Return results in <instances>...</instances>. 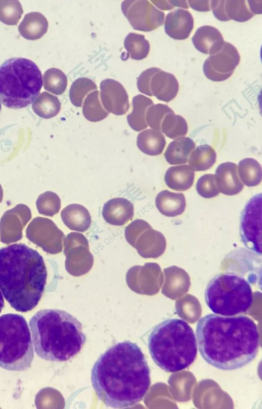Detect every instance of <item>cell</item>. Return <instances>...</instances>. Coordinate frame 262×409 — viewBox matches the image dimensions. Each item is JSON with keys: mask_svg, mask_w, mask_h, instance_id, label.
<instances>
[{"mask_svg": "<svg viewBox=\"0 0 262 409\" xmlns=\"http://www.w3.org/2000/svg\"><path fill=\"white\" fill-rule=\"evenodd\" d=\"M61 217L68 228L79 232L86 231L92 222L89 210L84 206L78 204L67 206L62 210Z\"/></svg>", "mask_w": 262, "mask_h": 409, "instance_id": "44dd1931", "label": "cell"}, {"mask_svg": "<svg viewBox=\"0 0 262 409\" xmlns=\"http://www.w3.org/2000/svg\"><path fill=\"white\" fill-rule=\"evenodd\" d=\"M1 103H0V112H1Z\"/></svg>", "mask_w": 262, "mask_h": 409, "instance_id": "7dc6e473", "label": "cell"}, {"mask_svg": "<svg viewBox=\"0 0 262 409\" xmlns=\"http://www.w3.org/2000/svg\"><path fill=\"white\" fill-rule=\"evenodd\" d=\"M29 326L36 354L47 361L70 360L86 341L81 322L65 311L41 310L31 317Z\"/></svg>", "mask_w": 262, "mask_h": 409, "instance_id": "277c9868", "label": "cell"}, {"mask_svg": "<svg viewBox=\"0 0 262 409\" xmlns=\"http://www.w3.org/2000/svg\"><path fill=\"white\" fill-rule=\"evenodd\" d=\"M206 303L214 313L233 316L246 312L253 303L250 284L243 276L231 272L215 276L205 291Z\"/></svg>", "mask_w": 262, "mask_h": 409, "instance_id": "ba28073f", "label": "cell"}, {"mask_svg": "<svg viewBox=\"0 0 262 409\" xmlns=\"http://www.w3.org/2000/svg\"><path fill=\"white\" fill-rule=\"evenodd\" d=\"M148 347L155 363L170 373L185 369L197 355L194 332L182 319H167L155 327L149 335Z\"/></svg>", "mask_w": 262, "mask_h": 409, "instance_id": "5b68a950", "label": "cell"}, {"mask_svg": "<svg viewBox=\"0 0 262 409\" xmlns=\"http://www.w3.org/2000/svg\"><path fill=\"white\" fill-rule=\"evenodd\" d=\"M31 333L21 315L8 313L0 316V367L22 372L29 369L34 354Z\"/></svg>", "mask_w": 262, "mask_h": 409, "instance_id": "52a82bcc", "label": "cell"}, {"mask_svg": "<svg viewBox=\"0 0 262 409\" xmlns=\"http://www.w3.org/2000/svg\"><path fill=\"white\" fill-rule=\"evenodd\" d=\"M99 96V92L96 90L89 94L84 99L82 113L85 119L91 122L100 121L109 114L102 106Z\"/></svg>", "mask_w": 262, "mask_h": 409, "instance_id": "1f68e13d", "label": "cell"}, {"mask_svg": "<svg viewBox=\"0 0 262 409\" xmlns=\"http://www.w3.org/2000/svg\"><path fill=\"white\" fill-rule=\"evenodd\" d=\"M47 278L42 256L23 243L0 248V290L16 311L27 312L40 301Z\"/></svg>", "mask_w": 262, "mask_h": 409, "instance_id": "3957f363", "label": "cell"}, {"mask_svg": "<svg viewBox=\"0 0 262 409\" xmlns=\"http://www.w3.org/2000/svg\"><path fill=\"white\" fill-rule=\"evenodd\" d=\"M161 132L167 137L174 139L184 137L188 131L186 120L181 116L174 113L167 114L161 123Z\"/></svg>", "mask_w": 262, "mask_h": 409, "instance_id": "836d02e7", "label": "cell"}, {"mask_svg": "<svg viewBox=\"0 0 262 409\" xmlns=\"http://www.w3.org/2000/svg\"><path fill=\"white\" fill-rule=\"evenodd\" d=\"M216 182L220 192L225 195H235L244 188L238 173V166L233 162H224L216 168Z\"/></svg>", "mask_w": 262, "mask_h": 409, "instance_id": "ac0fdd59", "label": "cell"}, {"mask_svg": "<svg viewBox=\"0 0 262 409\" xmlns=\"http://www.w3.org/2000/svg\"><path fill=\"white\" fill-rule=\"evenodd\" d=\"M4 306V300L3 294L0 290V313Z\"/></svg>", "mask_w": 262, "mask_h": 409, "instance_id": "bcb514c9", "label": "cell"}, {"mask_svg": "<svg viewBox=\"0 0 262 409\" xmlns=\"http://www.w3.org/2000/svg\"><path fill=\"white\" fill-rule=\"evenodd\" d=\"M164 281L162 292L176 295L187 292L190 285V277L182 268L171 266L164 269Z\"/></svg>", "mask_w": 262, "mask_h": 409, "instance_id": "603a6c76", "label": "cell"}, {"mask_svg": "<svg viewBox=\"0 0 262 409\" xmlns=\"http://www.w3.org/2000/svg\"><path fill=\"white\" fill-rule=\"evenodd\" d=\"M134 214L133 203L124 198H114L103 205L102 214L104 220L115 226H122L131 220Z\"/></svg>", "mask_w": 262, "mask_h": 409, "instance_id": "e0dca14e", "label": "cell"}, {"mask_svg": "<svg viewBox=\"0 0 262 409\" xmlns=\"http://www.w3.org/2000/svg\"><path fill=\"white\" fill-rule=\"evenodd\" d=\"M224 9L228 20L231 19L244 22L252 18L254 14L250 11L247 1H224Z\"/></svg>", "mask_w": 262, "mask_h": 409, "instance_id": "e575fe53", "label": "cell"}, {"mask_svg": "<svg viewBox=\"0 0 262 409\" xmlns=\"http://www.w3.org/2000/svg\"><path fill=\"white\" fill-rule=\"evenodd\" d=\"M241 57L237 49L225 41L217 52L210 55L204 61L203 72L209 79L216 82L228 79L238 65Z\"/></svg>", "mask_w": 262, "mask_h": 409, "instance_id": "7c38bea8", "label": "cell"}, {"mask_svg": "<svg viewBox=\"0 0 262 409\" xmlns=\"http://www.w3.org/2000/svg\"><path fill=\"white\" fill-rule=\"evenodd\" d=\"M133 247L142 257L156 259L164 253L166 241L162 233L149 225L137 236Z\"/></svg>", "mask_w": 262, "mask_h": 409, "instance_id": "9a60e30c", "label": "cell"}, {"mask_svg": "<svg viewBox=\"0 0 262 409\" xmlns=\"http://www.w3.org/2000/svg\"><path fill=\"white\" fill-rule=\"evenodd\" d=\"M196 189L198 193L205 198L214 197L220 192L214 174H205L201 176L197 181Z\"/></svg>", "mask_w": 262, "mask_h": 409, "instance_id": "ab89813d", "label": "cell"}, {"mask_svg": "<svg viewBox=\"0 0 262 409\" xmlns=\"http://www.w3.org/2000/svg\"><path fill=\"white\" fill-rule=\"evenodd\" d=\"M169 2L175 7H181L183 8L188 9L189 6L186 1H169Z\"/></svg>", "mask_w": 262, "mask_h": 409, "instance_id": "f6af8a7d", "label": "cell"}, {"mask_svg": "<svg viewBox=\"0 0 262 409\" xmlns=\"http://www.w3.org/2000/svg\"><path fill=\"white\" fill-rule=\"evenodd\" d=\"M173 110L168 105L158 103L149 106L146 113L145 119L147 124L151 129L161 132V123L165 116Z\"/></svg>", "mask_w": 262, "mask_h": 409, "instance_id": "f35d334b", "label": "cell"}, {"mask_svg": "<svg viewBox=\"0 0 262 409\" xmlns=\"http://www.w3.org/2000/svg\"><path fill=\"white\" fill-rule=\"evenodd\" d=\"M124 46L130 57L137 60L146 58L150 50L149 43L144 35L132 32L125 37Z\"/></svg>", "mask_w": 262, "mask_h": 409, "instance_id": "d6a6232c", "label": "cell"}, {"mask_svg": "<svg viewBox=\"0 0 262 409\" xmlns=\"http://www.w3.org/2000/svg\"><path fill=\"white\" fill-rule=\"evenodd\" d=\"M91 382L106 406L128 407L140 402L148 391L150 370L139 346L124 340L112 345L95 361Z\"/></svg>", "mask_w": 262, "mask_h": 409, "instance_id": "6da1fadb", "label": "cell"}, {"mask_svg": "<svg viewBox=\"0 0 262 409\" xmlns=\"http://www.w3.org/2000/svg\"><path fill=\"white\" fill-rule=\"evenodd\" d=\"M150 89L152 96L160 100L168 102L177 95L179 84L174 75L161 70L152 77Z\"/></svg>", "mask_w": 262, "mask_h": 409, "instance_id": "ffe728a7", "label": "cell"}, {"mask_svg": "<svg viewBox=\"0 0 262 409\" xmlns=\"http://www.w3.org/2000/svg\"><path fill=\"white\" fill-rule=\"evenodd\" d=\"M261 203V193L250 199L242 211L239 226L243 243L259 255L262 252Z\"/></svg>", "mask_w": 262, "mask_h": 409, "instance_id": "9c48e42d", "label": "cell"}, {"mask_svg": "<svg viewBox=\"0 0 262 409\" xmlns=\"http://www.w3.org/2000/svg\"><path fill=\"white\" fill-rule=\"evenodd\" d=\"M162 70L158 68L152 67L143 71L137 78V85L140 92L148 96H152L150 87L153 76Z\"/></svg>", "mask_w": 262, "mask_h": 409, "instance_id": "60d3db41", "label": "cell"}, {"mask_svg": "<svg viewBox=\"0 0 262 409\" xmlns=\"http://www.w3.org/2000/svg\"><path fill=\"white\" fill-rule=\"evenodd\" d=\"M194 171L188 165L170 167L166 171L164 180L170 188L176 191H185L192 185Z\"/></svg>", "mask_w": 262, "mask_h": 409, "instance_id": "d4e9b609", "label": "cell"}, {"mask_svg": "<svg viewBox=\"0 0 262 409\" xmlns=\"http://www.w3.org/2000/svg\"><path fill=\"white\" fill-rule=\"evenodd\" d=\"M126 282L133 291L146 294L157 292L163 283V273L156 263H146L143 266L135 265L127 271Z\"/></svg>", "mask_w": 262, "mask_h": 409, "instance_id": "4fadbf2b", "label": "cell"}, {"mask_svg": "<svg viewBox=\"0 0 262 409\" xmlns=\"http://www.w3.org/2000/svg\"><path fill=\"white\" fill-rule=\"evenodd\" d=\"M100 88L102 104L107 112L118 116L127 112L129 107L128 96L120 82L106 79L101 82Z\"/></svg>", "mask_w": 262, "mask_h": 409, "instance_id": "5bb4252c", "label": "cell"}, {"mask_svg": "<svg viewBox=\"0 0 262 409\" xmlns=\"http://www.w3.org/2000/svg\"><path fill=\"white\" fill-rule=\"evenodd\" d=\"M121 10L132 27L136 30L149 32L164 23L165 14L146 0L124 1Z\"/></svg>", "mask_w": 262, "mask_h": 409, "instance_id": "8fae6325", "label": "cell"}, {"mask_svg": "<svg viewBox=\"0 0 262 409\" xmlns=\"http://www.w3.org/2000/svg\"><path fill=\"white\" fill-rule=\"evenodd\" d=\"M48 22L41 13L33 12L26 14L18 26L20 35L28 40L40 38L47 32Z\"/></svg>", "mask_w": 262, "mask_h": 409, "instance_id": "cb8c5ba5", "label": "cell"}, {"mask_svg": "<svg viewBox=\"0 0 262 409\" xmlns=\"http://www.w3.org/2000/svg\"><path fill=\"white\" fill-rule=\"evenodd\" d=\"M64 242L65 268L68 273L74 276L88 273L93 265L94 257L86 237L79 232H72L67 235Z\"/></svg>", "mask_w": 262, "mask_h": 409, "instance_id": "30bf717a", "label": "cell"}, {"mask_svg": "<svg viewBox=\"0 0 262 409\" xmlns=\"http://www.w3.org/2000/svg\"><path fill=\"white\" fill-rule=\"evenodd\" d=\"M94 90H97V86L92 80L86 77L78 78L70 87V101L74 106L81 107L85 97Z\"/></svg>", "mask_w": 262, "mask_h": 409, "instance_id": "d590c367", "label": "cell"}, {"mask_svg": "<svg viewBox=\"0 0 262 409\" xmlns=\"http://www.w3.org/2000/svg\"><path fill=\"white\" fill-rule=\"evenodd\" d=\"M194 26L192 14L186 10L178 8L169 12L165 17L164 29L171 38L184 40L190 35Z\"/></svg>", "mask_w": 262, "mask_h": 409, "instance_id": "2e32d148", "label": "cell"}, {"mask_svg": "<svg viewBox=\"0 0 262 409\" xmlns=\"http://www.w3.org/2000/svg\"><path fill=\"white\" fill-rule=\"evenodd\" d=\"M150 2L162 10H170L175 7L169 1H150Z\"/></svg>", "mask_w": 262, "mask_h": 409, "instance_id": "ee69618b", "label": "cell"}, {"mask_svg": "<svg viewBox=\"0 0 262 409\" xmlns=\"http://www.w3.org/2000/svg\"><path fill=\"white\" fill-rule=\"evenodd\" d=\"M211 1H188L189 6L193 9L202 12L211 10Z\"/></svg>", "mask_w": 262, "mask_h": 409, "instance_id": "b9f144b4", "label": "cell"}, {"mask_svg": "<svg viewBox=\"0 0 262 409\" xmlns=\"http://www.w3.org/2000/svg\"><path fill=\"white\" fill-rule=\"evenodd\" d=\"M216 153L207 144L196 147L189 156L188 162L193 171H204L211 168L216 161Z\"/></svg>", "mask_w": 262, "mask_h": 409, "instance_id": "f1b7e54d", "label": "cell"}, {"mask_svg": "<svg viewBox=\"0 0 262 409\" xmlns=\"http://www.w3.org/2000/svg\"><path fill=\"white\" fill-rule=\"evenodd\" d=\"M166 145L165 136L162 132L146 129L139 133L137 138V146L144 154L150 156L161 154Z\"/></svg>", "mask_w": 262, "mask_h": 409, "instance_id": "4316f807", "label": "cell"}, {"mask_svg": "<svg viewBox=\"0 0 262 409\" xmlns=\"http://www.w3.org/2000/svg\"><path fill=\"white\" fill-rule=\"evenodd\" d=\"M250 11L254 14H260L262 11V1H247Z\"/></svg>", "mask_w": 262, "mask_h": 409, "instance_id": "7bdbcfd3", "label": "cell"}, {"mask_svg": "<svg viewBox=\"0 0 262 409\" xmlns=\"http://www.w3.org/2000/svg\"><path fill=\"white\" fill-rule=\"evenodd\" d=\"M238 170L240 179L246 186H255L261 182V167L255 159L251 158L242 159L238 163Z\"/></svg>", "mask_w": 262, "mask_h": 409, "instance_id": "4dcf8cb0", "label": "cell"}, {"mask_svg": "<svg viewBox=\"0 0 262 409\" xmlns=\"http://www.w3.org/2000/svg\"><path fill=\"white\" fill-rule=\"evenodd\" d=\"M43 86L46 90L55 95L63 93L67 88L68 80L66 74L60 69H48L43 76Z\"/></svg>", "mask_w": 262, "mask_h": 409, "instance_id": "8d00e7d4", "label": "cell"}, {"mask_svg": "<svg viewBox=\"0 0 262 409\" xmlns=\"http://www.w3.org/2000/svg\"><path fill=\"white\" fill-rule=\"evenodd\" d=\"M32 109L39 116L49 119L59 113L61 103L56 96L47 92H43L33 103Z\"/></svg>", "mask_w": 262, "mask_h": 409, "instance_id": "f546056e", "label": "cell"}, {"mask_svg": "<svg viewBox=\"0 0 262 409\" xmlns=\"http://www.w3.org/2000/svg\"><path fill=\"white\" fill-rule=\"evenodd\" d=\"M155 204L158 210L164 216L174 217L181 214L185 210L186 203L183 193L164 190L156 197Z\"/></svg>", "mask_w": 262, "mask_h": 409, "instance_id": "7402d4cb", "label": "cell"}, {"mask_svg": "<svg viewBox=\"0 0 262 409\" xmlns=\"http://www.w3.org/2000/svg\"><path fill=\"white\" fill-rule=\"evenodd\" d=\"M42 85L41 72L32 60L11 58L0 66V101L7 107L19 109L31 104Z\"/></svg>", "mask_w": 262, "mask_h": 409, "instance_id": "8992f818", "label": "cell"}, {"mask_svg": "<svg viewBox=\"0 0 262 409\" xmlns=\"http://www.w3.org/2000/svg\"><path fill=\"white\" fill-rule=\"evenodd\" d=\"M194 47L200 52L210 55L217 52L225 43L221 32L211 26L199 27L192 37Z\"/></svg>", "mask_w": 262, "mask_h": 409, "instance_id": "d6986e66", "label": "cell"}, {"mask_svg": "<svg viewBox=\"0 0 262 409\" xmlns=\"http://www.w3.org/2000/svg\"><path fill=\"white\" fill-rule=\"evenodd\" d=\"M196 334L203 359L220 370L244 367L255 358L259 350L257 326L247 316L207 314L199 319Z\"/></svg>", "mask_w": 262, "mask_h": 409, "instance_id": "7a4b0ae2", "label": "cell"}, {"mask_svg": "<svg viewBox=\"0 0 262 409\" xmlns=\"http://www.w3.org/2000/svg\"><path fill=\"white\" fill-rule=\"evenodd\" d=\"M195 147L194 142L189 137L177 138L169 144L164 153L165 158L171 165L186 164Z\"/></svg>", "mask_w": 262, "mask_h": 409, "instance_id": "484cf974", "label": "cell"}, {"mask_svg": "<svg viewBox=\"0 0 262 409\" xmlns=\"http://www.w3.org/2000/svg\"><path fill=\"white\" fill-rule=\"evenodd\" d=\"M132 112L127 116V121L130 127L135 131L140 132L148 127L145 115L148 108L154 104L149 98L141 94L134 96L132 100Z\"/></svg>", "mask_w": 262, "mask_h": 409, "instance_id": "83f0119b", "label": "cell"}, {"mask_svg": "<svg viewBox=\"0 0 262 409\" xmlns=\"http://www.w3.org/2000/svg\"><path fill=\"white\" fill-rule=\"evenodd\" d=\"M23 13L18 1H0V21L8 25H16Z\"/></svg>", "mask_w": 262, "mask_h": 409, "instance_id": "74e56055", "label": "cell"}]
</instances>
